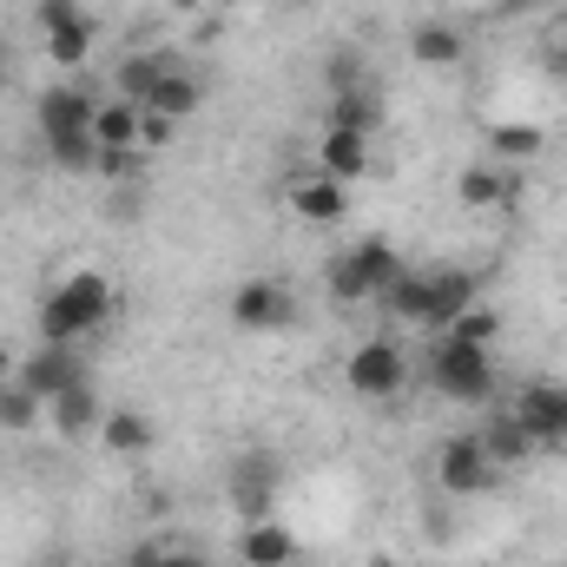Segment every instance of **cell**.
<instances>
[{
    "label": "cell",
    "mask_w": 567,
    "mask_h": 567,
    "mask_svg": "<svg viewBox=\"0 0 567 567\" xmlns=\"http://www.w3.org/2000/svg\"><path fill=\"white\" fill-rule=\"evenodd\" d=\"M93 100L73 86V80H60V86H47L40 100H33V126H40V145H47V158L60 165V172H93Z\"/></svg>",
    "instance_id": "1"
},
{
    "label": "cell",
    "mask_w": 567,
    "mask_h": 567,
    "mask_svg": "<svg viewBox=\"0 0 567 567\" xmlns=\"http://www.w3.org/2000/svg\"><path fill=\"white\" fill-rule=\"evenodd\" d=\"M113 317V278L106 271H73L47 290L40 303V343H80Z\"/></svg>",
    "instance_id": "2"
},
{
    "label": "cell",
    "mask_w": 567,
    "mask_h": 567,
    "mask_svg": "<svg viewBox=\"0 0 567 567\" xmlns=\"http://www.w3.org/2000/svg\"><path fill=\"white\" fill-rule=\"evenodd\" d=\"M410 265L396 258V245L390 238H357V245H343L330 265H323V284H330V297L337 303H370L377 290L390 278H403Z\"/></svg>",
    "instance_id": "3"
},
{
    "label": "cell",
    "mask_w": 567,
    "mask_h": 567,
    "mask_svg": "<svg viewBox=\"0 0 567 567\" xmlns=\"http://www.w3.org/2000/svg\"><path fill=\"white\" fill-rule=\"evenodd\" d=\"M429 383L449 396V403H488L495 396V350L482 343H462V337H435L429 343Z\"/></svg>",
    "instance_id": "4"
},
{
    "label": "cell",
    "mask_w": 567,
    "mask_h": 567,
    "mask_svg": "<svg viewBox=\"0 0 567 567\" xmlns=\"http://www.w3.org/2000/svg\"><path fill=\"white\" fill-rule=\"evenodd\" d=\"M278 495H284V455L265 449V442H245L225 462V502H231V515L238 522H265L278 508Z\"/></svg>",
    "instance_id": "5"
},
{
    "label": "cell",
    "mask_w": 567,
    "mask_h": 567,
    "mask_svg": "<svg viewBox=\"0 0 567 567\" xmlns=\"http://www.w3.org/2000/svg\"><path fill=\"white\" fill-rule=\"evenodd\" d=\"M343 383H350V396H363V403H396V396L410 390V363H403V350H396L390 337H370V343L350 350Z\"/></svg>",
    "instance_id": "6"
},
{
    "label": "cell",
    "mask_w": 567,
    "mask_h": 567,
    "mask_svg": "<svg viewBox=\"0 0 567 567\" xmlns=\"http://www.w3.org/2000/svg\"><path fill=\"white\" fill-rule=\"evenodd\" d=\"M435 482H442V495H488V488L502 482V468L488 462L482 435L462 429V435H442V449H435Z\"/></svg>",
    "instance_id": "7"
},
{
    "label": "cell",
    "mask_w": 567,
    "mask_h": 567,
    "mask_svg": "<svg viewBox=\"0 0 567 567\" xmlns=\"http://www.w3.org/2000/svg\"><path fill=\"white\" fill-rule=\"evenodd\" d=\"M13 383H20L27 396H40V403H53L60 390H73V383H86V363H80V350H73V343H33V350L20 357V370H13Z\"/></svg>",
    "instance_id": "8"
},
{
    "label": "cell",
    "mask_w": 567,
    "mask_h": 567,
    "mask_svg": "<svg viewBox=\"0 0 567 567\" xmlns=\"http://www.w3.org/2000/svg\"><path fill=\"white\" fill-rule=\"evenodd\" d=\"M290 317H297V303H290V284H278V278H245L231 290V323L251 330V337L284 330Z\"/></svg>",
    "instance_id": "9"
},
{
    "label": "cell",
    "mask_w": 567,
    "mask_h": 567,
    "mask_svg": "<svg viewBox=\"0 0 567 567\" xmlns=\"http://www.w3.org/2000/svg\"><path fill=\"white\" fill-rule=\"evenodd\" d=\"M515 416L535 435V449H567V383L535 377V383L515 396Z\"/></svg>",
    "instance_id": "10"
},
{
    "label": "cell",
    "mask_w": 567,
    "mask_h": 567,
    "mask_svg": "<svg viewBox=\"0 0 567 567\" xmlns=\"http://www.w3.org/2000/svg\"><path fill=\"white\" fill-rule=\"evenodd\" d=\"M284 198H290V212L303 225H343L350 218V185H337L330 172H297Z\"/></svg>",
    "instance_id": "11"
},
{
    "label": "cell",
    "mask_w": 567,
    "mask_h": 567,
    "mask_svg": "<svg viewBox=\"0 0 567 567\" xmlns=\"http://www.w3.org/2000/svg\"><path fill=\"white\" fill-rule=\"evenodd\" d=\"M475 290L482 278L475 271H462V265H442V271H429V290H423V323L416 330H449L468 303H475Z\"/></svg>",
    "instance_id": "12"
},
{
    "label": "cell",
    "mask_w": 567,
    "mask_h": 567,
    "mask_svg": "<svg viewBox=\"0 0 567 567\" xmlns=\"http://www.w3.org/2000/svg\"><path fill=\"white\" fill-rule=\"evenodd\" d=\"M238 561H245V567H290V561H297V535L284 528L278 515L245 522V528H238Z\"/></svg>",
    "instance_id": "13"
},
{
    "label": "cell",
    "mask_w": 567,
    "mask_h": 567,
    "mask_svg": "<svg viewBox=\"0 0 567 567\" xmlns=\"http://www.w3.org/2000/svg\"><path fill=\"white\" fill-rule=\"evenodd\" d=\"M475 435H482V449H488V462H495V468H522V462L535 455V435L522 429L515 410H488Z\"/></svg>",
    "instance_id": "14"
},
{
    "label": "cell",
    "mask_w": 567,
    "mask_h": 567,
    "mask_svg": "<svg viewBox=\"0 0 567 567\" xmlns=\"http://www.w3.org/2000/svg\"><path fill=\"white\" fill-rule=\"evenodd\" d=\"M317 172H330L337 185L363 178V172H370V140H363V133H343V126H323V140H317Z\"/></svg>",
    "instance_id": "15"
},
{
    "label": "cell",
    "mask_w": 567,
    "mask_h": 567,
    "mask_svg": "<svg viewBox=\"0 0 567 567\" xmlns=\"http://www.w3.org/2000/svg\"><path fill=\"white\" fill-rule=\"evenodd\" d=\"M198 106H205V80L185 73V66H165L158 86H152V100H145V113H165V120H178V126H185Z\"/></svg>",
    "instance_id": "16"
},
{
    "label": "cell",
    "mask_w": 567,
    "mask_h": 567,
    "mask_svg": "<svg viewBox=\"0 0 567 567\" xmlns=\"http://www.w3.org/2000/svg\"><path fill=\"white\" fill-rule=\"evenodd\" d=\"M455 198H462L468 212L508 205V198H515V172H508V165H495V158H482V165H462V178H455Z\"/></svg>",
    "instance_id": "17"
},
{
    "label": "cell",
    "mask_w": 567,
    "mask_h": 567,
    "mask_svg": "<svg viewBox=\"0 0 567 567\" xmlns=\"http://www.w3.org/2000/svg\"><path fill=\"white\" fill-rule=\"evenodd\" d=\"M462 53H468V40H462L449 20H416V33H410V60H416V66L449 73V66H462Z\"/></svg>",
    "instance_id": "18"
},
{
    "label": "cell",
    "mask_w": 567,
    "mask_h": 567,
    "mask_svg": "<svg viewBox=\"0 0 567 567\" xmlns=\"http://www.w3.org/2000/svg\"><path fill=\"white\" fill-rule=\"evenodd\" d=\"M47 416H53V429H60L66 442H80L86 429H100V396H93V377H86V383H73V390H60V396L47 403Z\"/></svg>",
    "instance_id": "19"
},
{
    "label": "cell",
    "mask_w": 567,
    "mask_h": 567,
    "mask_svg": "<svg viewBox=\"0 0 567 567\" xmlns=\"http://www.w3.org/2000/svg\"><path fill=\"white\" fill-rule=\"evenodd\" d=\"M100 442H106L113 455H145V449L158 442V423H152L145 410H106V416H100Z\"/></svg>",
    "instance_id": "20"
},
{
    "label": "cell",
    "mask_w": 567,
    "mask_h": 567,
    "mask_svg": "<svg viewBox=\"0 0 567 567\" xmlns=\"http://www.w3.org/2000/svg\"><path fill=\"white\" fill-rule=\"evenodd\" d=\"M377 120H383V100L370 93V86H343V93H330V113H323V126H343V133H377Z\"/></svg>",
    "instance_id": "21"
},
{
    "label": "cell",
    "mask_w": 567,
    "mask_h": 567,
    "mask_svg": "<svg viewBox=\"0 0 567 567\" xmlns=\"http://www.w3.org/2000/svg\"><path fill=\"white\" fill-rule=\"evenodd\" d=\"M488 152H495V165H528L548 152V133L528 120H502V126H488Z\"/></svg>",
    "instance_id": "22"
},
{
    "label": "cell",
    "mask_w": 567,
    "mask_h": 567,
    "mask_svg": "<svg viewBox=\"0 0 567 567\" xmlns=\"http://www.w3.org/2000/svg\"><path fill=\"white\" fill-rule=\"evenodd\" d=\"M165 66H178V60H172V53H133V60H120V100H133V106H145Z\"/></svg>",
    "instance_id": "23"
},
{
    "label": "cell",
    "mask_w": 567,
    "mask_h": 567,
    "mask_svg": "<svg viewBox=\"0 0 567 567\" xmlns=\"http://www.w3.org/2000/svg\"><path fill=\"white\" fill-rule=\"evenodd\" d=\"M423 290H429V271H403L377 290V303L396 317V323H423Z\"/></svg>",
    "instance_id": "24"
},
{
    "label": "cell",
    "mask_w": 567,
    "mask_h": 567,
    "mask_svg": "<svg viewBox=\"0 0 567 567\" xmlns=\"http://www.w3.org/2000/svg\"><path fill=\"white\" fill-rule=\"evenodd\" d=\"M93 140L100 145H140V106L133 100H106L93 113Z\"/></svg>",
    "instance_id": "25"
},
{
    "label": "cell",
    "mask_w": 567,
    "mask_h": 567,
    "mask_svg": "<svg viewBox=\"0 0 567 567\" xmlns=\"http://www.w3.org/2000/svg\"><path fill=\"white\" fill-rule=\"evenodd\" d=\"M86 53H93V20H80V27H60V33H47V60H53L60 73H80V66H86Z\"/></svg>",
    "instance_id": "26"
},
{
    "label": "cell",
    "mask_w": 567,
    "mask_h": 567,
    "mask_svg": "<svg viewBox=\"0 0 567 567\" xmlns=\"http://www.w3.org/2000/svg\"><path fill=\"white\" fill-rule=\"evenodd\" d=\"M435 337H462V343H482L488 350V337H502V310L495 303H468L449 330H435Z\"/></svg>",
    "instance_id": "27"
},
{
    "label": "cell",
    "mask_w": 567,
    "mask_h": 567,
    "mask_svg": "<svg viewBox=\"0 0 567 567\" xmlns=\"http://www.w3.org/2000/svg\"><path fill=\"white\" fill-rule=\"evenodd\" d=\"M40 410H47V403H40V396H27L20 383H7V390H0V429H7V435H27V429L40 423Z\"/></svg>",
    "instance_id": "28"
},
{
    "label": "cell",
    "mask_w": 567,
    "mask_h": 567,
    "mask_svg": "<svg viewBox=\"0 0 567 567\" xmlns=\"http://www.w3.org/2000/svg\"><path fill=\"white\" fill-rule=\"evenodd\" d=\"M33 20H40V33H60V27H80V20H93L80 0H33Z\"/></svg>",
    "instance_id": "29"
},
{
    "label": "cell",
    "mask_w": 567,
    "mask_h": 567,
    "mask_svg": "<svg viewBox=\"0 0 567 567\" xmlns=\"http://www.w3.org/2000/svg\"><path fill=\"white\" fill-rule=\"evenodd\" d=\"M172 140H178V120H165V113H145V106H140V152H165Z\"/></svg>",
    "instance_id": "30"
},
{
    "label": "cell",
    "mask_w": 567,
    "mask_h": 567,
    "mask_svg": "<svg viewBox=\"0 0 567 567\" xmlns=\"http://www.w3.org/2000/svg\"><path fill=\"white\" fill-rule=\"evenodd\" d=\"M133 165H140V145H100V152H93V172H100V178H126Z\"/></svg>",
    "instance_id": "31"
},
{
    "label": "cell",
    "mask_w": 567,
    "mask_h": 567,
    "mask_svg": "<svg viewBox=\"0 0 567 567\" xmlns=\"http://www.w3.org/2000/svg\"><path fill=\"white\" fill-rule=\"evenodd\" d=\"M165 548H172L165 535H145V542H133V548H126V567H158V561H165Z\"/></svg>",
    "instance_id": "32"
},
{
    "label": "cell",
    "mask_w": 567,
    "mask_h": 567,
    "mask_svg": "<svg viewBox=\"0 0 567 567\" xmlns=\"http://www.w3.org/2000/svg\"><path fill=\"white\" fill-rule=\"evenodd\" d=\"M158 567H218V561H212V555H198V548H185V542H172Z\"/></svg>",
    "instance_id": "33"
},
{
    "label": "cell",
    "mask_w": 567,
    "mask_h": 567,
    "mask_svg": "<svg viewBox=\"0 0 567 567\" xmlns=\"http://www.w3.org/2000/svg\"><path fill=\"white\" fill-rule=\"evenodd\" d=\"M13 370H20V357H7V350H0V390L13 383Z\"/></svg>",
    "instance_id": "34"
},
{
    "label": "cell",
    "mask_w": 567,
    "mask_h": 567,
    "mask_svg": "<svg viewBox=\"0 0 567 567\" xmlns=\"http://www.w3.org/2000/svg\"><path fill=\"white\" fill-rule=\"evenodd\" d=\"M528 7H542V0H502V13H528Z\"/></svg>",
    "instance_id": "35"
},
{
    "label": "cell",
    "mask_w": 567,
    "mask_h": 567,
    "mask_svg": "<svg viewBox=\"0 0 567 567\" xmlns=\"http://www.w3.org/2000/svg\"><path fill=\"white\" fill-rule=\"evenodd\" d=\"M370 567H403V561H390V555H377V561H370Z\"/></svg>",
    "instance_id": "36"
},
{
    "label": "cell",
    "mask_w": 567,
    "mask_h": 567,
    "mask_svg": "<svg viewBox=\"0 0 567 567\" xmlns=\"http://www.w3.org/2000/svg\"><path fill=\"white\" fill-rule=\"evenodd\" d=\"M0 86H7V47H0Z\"/></svg>",
    "instance_id": "37"
},
{
    "label": "cell",
    "mask_w": 567,
    "mask_h": 567,
    "mask_svg": "<svg viewBox=\"0 0 567 567\" xmlns=\"http://www.w3.org/2000/svg\"><path fill=\"white\" fill-rule=\"evenodd\" d=\"M561 86H567V47H561Z\"/></svg>",
    "instance_id": "38"
},
{
    "label": "cell",
    "mask_w": 567,
    "mask_h": 567,
    "mask_svg": "<svg viewBox=\"0 0 567 567\" xmlns=\"http://www.w3.org/2000/svg\"><path fill=\"white\" fill-rule=\"evenodd\" d=\"M172 7H198V0H172Z\"/></svg>",
    "instance_id": "39"
},
{
    "label": "cell",
    "mask_w": 567,
    "mask_h": 567,
    "mask_svg": "<svg viewBox=\"0 0 567 567\" xmlns=\"http://www.w3.org/2000/svg\"><path fill=\"white\" fill-rule=\"evenodd\" d=\"M561 567H567V561H561Z\"/></svg>",
    "instance_id": "40"
}]
</instances>
